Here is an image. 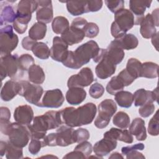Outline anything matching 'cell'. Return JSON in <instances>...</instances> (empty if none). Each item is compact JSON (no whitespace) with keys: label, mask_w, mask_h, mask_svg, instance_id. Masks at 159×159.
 I'll list each match as a JSON object with an SVG mask.
<instances>
[{"label":"cell","mask_w":159,"mask_h":159,"mask_svg":"<svg viewBox=\"0 0 159 159\" xmlns=\"http://www.w3.org/2000/svg\"><path fill=\"white\" fill-rule=\"evenodd\" d=\"M96 106L93 102H88L78 108L67 107L60 111L63 124L71 127L91 124L96 116Z\"/></svg>","instance_id":"6da1fadb"},{"label":"cell","mask_w":159,"mask_h":159,"mask_svg":"<svg viewBox=\"0 0 159 159\" xmlns=\"http://www.w3.org/2000/svg\"><path fill=\"white\" fill-rule=\"evenodd\" d=\"M100 49L96 42L89 40L79 46L75 51H68L62 63L69 68L79 69L89 63L91 59L94 61L99 55Z\"/></svg>","instance_id":"7a4b0ae2"},{"label":"cell","mask_w":159,"mask_h":159,"mask_svg":"<svg viewBox=\"0 0 159 159\" xmlns=\"http://www.w3.org/2000/svg\"><path fill=\"white\" fill-rule=\"evenodd\" d=\"M62 124L60 111H49L43 115L36 116L33 119L32 124L28 125L30 139L43 140L47 130L57 129Z\"/></svg>","instance_id":"3957f363"},{"label":"cell","mask_w":159,"mask_h":159,"mask_svg":"<svg viewBox=\"0 0 159 159\" xmlns=\"http://www.w3.org/2000/svg\"><path fill=\"white\" fill-rule=\"evenodd\" d=\"M1 132L8 136L9 141L14 145L23 148L25 147L30 139V133L28 125L17 122L0 120Z\"/></svg>","instance_id":"277c9868"},{"label":"cell","mask_w":159,"mask_h":159,"mask_svg":"<svg viewBox=\"0 0 159 159\" xmlns=\"http://www.w3.org/2000/svg\"><path fill=\"white\" fill-rule=\"evenodd\" d=\"M134 25V16L132 12L122 9L114 14V21L111 27V35L115 39L123 36Z\"/></svg>","instance_id":"5b68a950"},{"label":"cell","mask_w":159,"mask_h":159,"mask_svg":"<svg viewBox=\"0 0 159 159\" xmlns=\"http://www.w3.org/2000/svg\"><path fill=\"white\" fill-rule=\"evenodd\" d=\"M19 56L17 54L7 55L1 57L0 72L1 78L2 81L7 76L14 80L22 75L19 65Z\"/></svg>","instance_id":"8992f818"},{"label":"cell","mask_w":159,"mask_h":159,"mask_svg":"<svg viewBox=\"0 0 159 159\" xmlns=\"http://www.w3.org/2000/svg\"><path fill=\"white\" fill-rule=\"evenodd\" d=\"M19 42L17 35L14 33L11 25H6L0 30V54L1 57L11 54L17 47Z\"/></svg>","instance_id":"52a82bcc"},{"label":"cell","mask_w":159,"mask_h":159,"mask_svg":"<svg viewBox=\"0 0 159 159\" xmlns=\"http://www.w3.org/2000/svg\"><path fill=\"white\" fill-rule=\"evenodd\" d=\"M117 109L116 104L112 99H106L102 101L98 106V115L94 120V125L98 129L106 127Z\"/></svg>","instance_id":"ba28073f"},{"label":"cell","mask_w":159,"mask_h":159,"mask_svg":"<svg viewBox=\"0 0 159 159\" xmlns=\"http://www.w3.org/2000/svg\"><path fill=\"white\" fill-rule=\"evenodd\" d=\"M19 82L20 84L19 95L24 97L29 103L39 106L43 93V88L39 84H32L25 80H21Z\"/></svg>","instance_id":"9c48e42d"},{"label":"cell","mask_w":159,"mask_h":159,"mask_svg":"<svg viewBox=\"0 0 159 159\" xmlns=\"http://www.w3.org/2000/svg\"><path fill=\"white\" fill-rule=\"evenodd\" d=\"M93 81L94 76L92 70L88 67H84L78 73L73 75L69 78L67 81V86L68 88L86 87L91 84Z\"/></svg>","instance_id":"30bf717a"},{"label":"cell","mask_w":159,"mask_h":159,"mask_svg":"<svg viewBox=\"0 0 159 159\" xmlns=\"http://www.w3.org/2000/svg\"><path fill=\"white\" fill-rule=\"evenodd\" d=\"M64 101L65 98L60 89L48 90L45 92L39 107L58 108L62 106Z\"/></svg>","instance_id":"8fae6325"},{"label":"cell","mask_w":159,"mask_h":159,"mask_svg":"<svg viewBox=\"0 0 159 159\" xmlns=\"http://www.w3.org/2000/svg\"><path fill=\"white\" fill-rule=\"evenodd\" d=\"M36 10V19L39 22L43 24L50 23L53 20V11L52 1H37Z\"/></svg>","instance_id":"7c38bea8"},{"label":"cell","mask_w":159,"mask_h":159,"mask_svg":"<svg viewBox=\"0 0 159 159\" xmlns=\"http://www.w3.org/2000/svg\"><path fill=\"white\" fill-rule=\"evenodd\" d=\"M134 105L142 106L147 103H152L154 101L158 102V90L157 87L153 91H148L141 88L137 89L133 94Z\"/></svg>","instance_id":"4fadbf2b"},{"label":"cell","mask_w":159,"mask_h":159,"mask_svg":"<svg viewBox=\"0 0 159 159\" xmlns=\"http://www.w3.org/2000/svg\"><path fill=\"white\" fill-rule=\"evenodd\" d=\"M68 45L60 37L56 36L53 39V45L50 48V57L57 61L63 62L68 52Z\"/></svg>","instance_id":"5bb4252c"},{"label":"cell","mask_w":159,"mask_h":159,"mask_svg":"<svg viewBox=\"0 0 159 159\" xmlns=\"http://www.w3.org/2000/svg\"><path fill=\"white\" fill-rule=\"evenodd\" d=\"M152 2V1L141 0H131L129 1L130 9L134 16V25H140L145 17L144 13L146 8H149Z\"/></svg>","instance_id":"9a60e30c"},{"label":"cell","mask_w":159,"mask_h":159,"mask_svg":"<svg viewBox=\"0 0 159 159\" xmlns=\"http://www.w3.org/2000/svg\"><path fill=\"white\" fill-rule=\"evenodd\" d=\"M75 130L68 125H60L56 131L57 146L66 147L75 142Z\"/></svg>","instance_id":"2e32d148"},{"label":"cell","mask_w":159,"mask_h":159,"mask_svg":"<svg viewBox=\"0 0 159 159\" xmlns=\"http://www.w3.org/2000/svg\"><path fill=\"white\" fill-rule=\"evenodd\" d=\"M116 65H115L111 60H109L105 56L104 53L102 58L98 62V64L96 66L95 73L99 78L104 80L114 75L116 72Z\"/></svg>","instance_id":"e0dca14e"},{"label":"cell","mask_w":159,"mask_h":159,"mask_svg":"<svg viewBox=\"0 0 159 159\" xmlns=\"http://www.w3.org/2000/svg\"><path fill=\"white\" fill-rule=\"evenodd\" d=\"M14 118L16 122L28 125L34 119V111L31 106L22 105L17 107L14 112Z\"/></svg>","instance_id":"ac0fdd59"},{"label":"cell","mask_w":159,"mask_h":159,"mask_svg":"<svg viewBox=\"0 0 159 159\" xmlns=\"http://www.w3.org/2000/svg\"><path fill=\"white\" fill-rule=\"evenodd\" d=\"M117 145V140L104 137L94 144L93 149L96 155L102 158L115 149Z\"/></svg>","instance_id":"d6986e66"},{"label":"cell","mask_w":159,"mask_h":159,"mask_svg":"<svg viewBox=\"0 0 159 159\" xmlns=\"http://www.w3.org/2000/svg\"><path fill=\"white\" fill-rule=\"evenodd\" d=\"M84 37L85 34L83 29L73 25H70L69 29L61 35L62 40L70 46L82 42Z\"/></svg>","instance_id":"ffe728a7"},{"label":"cell","mask_w":159,"mask_h":159,"mask_svg":"<svg viewBox=\"0 0 159 159\" xmlns=\"http://www.w3.org/2000/svg\"><path fill=\"white\" fill-rule=\"evenodd\" d=\"M104 55L115 65H117L123 60L125 53L124 50L114 40L109 43L107 48L105 49Z\"/></svg>","instance_id":"44dd1931"},{"label":"cell","mask_w":159,"mask_h":159,"mask_svg":"<svg viewBox=\"0 0 159 159\" xmlns=\"http://www.w3.org/2000/svg\"><path fill=\"white\" fill-rule=\"evenodd\" d=\"M20 90L19 82L14 80L6 81L1 91V98L4 101H9L17 94H19Z\"/></svg>","instance_id":"7402d4cb"},{"label":"cell","mask_w":159,"mask_h":159,"mask_svg":"<svg viewBox=\"0 0 159 159\" xmlns=\"http://www.w3.org/2000/svg\"><path fill=\"white\" fill-rule=\"evenodd\" d=\"M104 137L111 139L120 140L127 143H131L133 142V136L130 133L129 130L126 129H119L117 128H111L109 130L104 134Z\"/></svg>","instance_id":"603a6c76"},{"label":"cell","mask_w":159,"mask_h":159,"mask_svg":"<svg viewBox=\"0 0 159 159\" xmlns=\"http://www.w3.org/2000/svg\"><path fill=\"white\" fill-rule=\"evenodd\" d=\"M129 127V132L132 135H135L139 141H143L147 139L146 127L145 121L141 118L134 119Z\"/></svg>","instance_id":"cb8c5ba5"},{"label":"cell","mask_w":159,"mask_h":159,"mask_svg":"<svg viewBox=\"0 0 159 159\" xmlns=\"http://www.w3.org/2000/svg\"><path fill=\"white\" fill-rule=\"evenodd\" d=\"M86 97V91L80 87L70 88L66 93V99L71 105H78L81 104Z\"/></svg>","instance_id":"d4e9b609"},{"label":"cell","mask_w":159,"mask_h":159,"mask_svg":"<svg viewBox=\"0 0 159 159\" xmlns=\"http://www.w3.org/2000/svg\"><path fill=\"white\" fill-rule=\"evenodd\" d=\"M157 32V29L152 15L148 13L146 15L140 24V33L143 38L150 39L154 36Z\"/></svg>","instance_id":"484cf974"},{"label":"cell","mask_w":159,"mask_h":159,"mask_svg":"<svg viewBox=\"0 0 159 159\" xmlns=\"http://www.w3.org/2000/svg\"><path fill=\"white\" fill-rule=\"evenodd\" d=\"M114 40L121 48L127 50L135 48L139 44L138 39L132 34H125Z\"/></svg>","instance_id":"4316f807"},{"label":"cell","mask_w":159,"mask_h":159,"mask_svg":"<svg viewBox=\"0 0 159 159\" xmlns=\"http://www.w3.org/2000/svg\"><path fill=\"white\" fill-rule=\"evenodd\" d=\"M37 1L22 0L17 4V15L32 16V14L37 9Z\"/></svg>","instance_id":"83f0119b"},{"label":"cell","mask_w":159,"mask_h":159,"mask_svg":"<svg viewBox=\"0 0 159 159\" xmlns=\"http://www.w3.org/2000/svg\"><path fill=\"white\" fill-rule=\"evenodd\" d=\"M28 78L33 84H41L45 81V75L42 67L34 64L28 70Z\"/></svg>","instance_id":"f1b7e54d"},{"label":"cell","mask_w":159,"mask_h":159,"mask_svg":"<svg viewBox=\"0 0 159 159\" xmlns=\"http://www.w3.org/2000/svg\"><path fill=\"white\" fill-rule=\"evenodd\" d=\"M16 12L14 8L10 4L1 5L0 21L1 26L7 23H13L16 18Z\"/></svg>","instance_id":"f546056e"},{"label":"cell","mask_w":159,"mask_h":159,"mask_svg":"<svg viewBox=\"0 0 159 159\" xmlns=\"http://www.w3.org/2000/svg\"><path fill=\"white\" fill-rule=\"evenodd\" d=\"M65 2L68 12L72 16H77L87 13L86 1H68Z\"/></svg>","instance_id":"4dcf8cb0"},{"label":"cell","mask_w":159,"mask_h":159,"mask_svg":"<svg viewBox=\"0 0 159 159\" xmlns=\"http://www.w3.org/2000/svg\"><path fill=\"white\" fill-rule=\"evenodd\" d=\"M114 99L119 106L129 108L134 102V96L129 91L122 90L115 94Z\"/></svg>","instance_id":"1f68e13d"},{"label":"cell","mask_w":159,"mask_h":159,"mask_svg":"<svg viewBox=\"0 0 159 159\" xmlns=\"http://www.w3.org/2000/svg\"><path fill=\"white\" fill-rule=\"evenodd\" d=\"M47 25L41 22H35L29 30V36L34 40L43 39L46 35Z\"/></svg>","instance_id":"d6a6232c"},{"label":"cell","mask_w":159,"mask_h":159,"mask_svg":"<svg viewBox=\"0 0 159 159\" xmlns=\"http://www.w3.org/2000/svg\"><path fill=\"white\" fill-rule=\"evenodd\" d=\"M158 65L152 61H147L142 63L140 77H144L150 79L157 78L158 76Z\"/></svg>","instance_id":"836d02e7"},{"label":"cell","mask_w":159,"mask_h":159,"mask_svg":"<svg viewBox=\"0 0 159 159\" xmlns=\"http://www.w3.org/2000/svg\"><path fill=\"white\" fill-rule=\"evenodd\" d=\"M70 27L68 19L63 16H57L53 20L52 28L53 32L57 34H63Z\"/></svg>","instance_id":"e575fe53"},{"label":"cell","mask_w":159,"mask_h":159,"mask_svg":"<svg viewBox=\"0 0 159 159\" xmlns=\"http://www.w3.org/2000/svg\"><path fill=\"white\" fill-rule=\"evenodd\" d=\"M32 16L17 15L15 20L13 22V27L14 30L20 34H24L28 26L29 22L31 20Z\"/></svg>","instance_id":"d590c367"},{"label":"cell","mask_w":159,"mask_h":159,"mask_svg":"<svg viewBox=\"0 0 159 159\" xmlns=\"http://www.w3.org/2000/svg\"><path fill=\"white\" fill-rule=\"evenodd\" d=\"M125 70L135 80L140 77L142 63L137 59L131 58L127 61Z\"/></svg>","instance_id":"8d00e7d4"},{"label":"cell","mask_w":159,"mask_h":159,"mask_svg":"<svg viewBox=\"0 0 159 159\" xmlns=\"http://www.w3.org/2000/svg\"><path fill=\"white\" fill-rule=\"evenodd\" d=\"M32 51L35 57L42 60L48 59L50 55V50L44 42H37Z\"/></svg>","instance_id":"74e56055"},{"label":"cell","mask_w":159,"mask_h":159,"mask_svg":"<svg viewBox=\"0 0 159 159\" xmlns=\"http://www.w3.org/2000/svg\"><path fill=\"white\" fill-rule=\"evenodd\" d=\"M112 122L119 128L125 129L130 125V117L126 112L119 111L113 117Z\"/></svg>","instance_id":"f35d334b"},{"label":"cell","mask_w":159,"mask_h":159,"mask_svg":"<svg viewBox=\"0 0 159 159\" xmlns=\"http://www.w3.org/2000/svg\"><path fill=\"white\" fill-rule=\"evenodd\" d=\"M124 86L117 76H113L107 83L106 89L111 95H115L119 91H122Z\"/></svg>","instance_id":"ab89813d"},{"label":"cell","mask_w":159,"mask_h":159,"mask_svg":"<svg viewBox=\"0 0 159 159\" xmlns=\"http://www.w3.org/2000/svg\"><path fill=\"white\" fill-rule=\"evenodd\" d=\"M22 148L17 147L11 143L7 142V148L6 152V157L7 159H19L23 158Z\"/></svg>","instance_id":"60d3db41"},{"label":"cell","mask_w":159,"mask_h":159,"mask_svg":"<svg viewBox=\"0 0 159 159\" xmlns=\"http://www.w3.org/2000/svg\"><path fill=\"white\" fill-rule=\"evenodd\" d=\"M19 65L20 70L23 72L27 71L34 64V59L29 53H24L19 57Z\"/></svg>","instance_id":"b9f144b4"},{"label":"cell","mask_w":159,"mask_h":159,"mask_svg":"<svg viewBox=\"0 0 159 159\" xmlns=\"http://www.w3.org/2000/svg\"><path fill=\"white\" fill-rule=\"evenodd\" d=\"M158 111H157L154 116L151 118L148 122V132L152 136H157L159 134V122Z\"/></svg>","instance_id":"7bdbcfd3"},{"label":"cell","mask_w":159,"mask_h":159,"mask_svg":"<svg viewBox=\"0 0 159 159\" xmlns=\"http://www.w3.org/2000/svg\"><path fill=\"white\" fill-rule=\"evenodd\" d=\"M74 150L79 151L86 158H88L91 154V152L93 151V147L90 142L86 140L83 142L79 143V144L76 146Z\"/></svg>","instance_id":"ee69618b"},{"label":"cell","mask_w":159,"mask_h":159,"mask_svg":"<svg viewBox=\"0 0 159 159\" xmlns=\"http://www.w3.org/2000/svg\"><path fill=\"white\" fill-rule=\"evenodd\" d=\"M83 30L85 37L88 38H94L98 35L99 29L96 24L94 22H88L84 27Z\"/></svg>","instance_id":"f6af8a7d"},{"label":"cell","mask_w":159,"mask_h":159,"mask_svg":"<svg viewBox=\"0 0 159 159\" xmlns=\"http://www.w3.org/2000/svg\"><path fill=\"white\" fill-rule=\"evenodd\" d=\"M104 93V88L102 84L99 83H94L91 84L89 89V95L94 99L101 98Z\"/></svg>","instance_id":"bcb514c9"},{"label":"cell","mask_w":159,"mask_h":159,"mask_svg":"<svg viewBox=\"0 0 159 159\" xmlns=\"http://www.w3.org/2000/svg\"><path fill=\"white\" fill-rule=\"evenodd\" d=\"M109 11L112 13H116L120 10L124 9V1L122 0H116V1H104Z\"/></svg>","instance_id":"7dc6e473"},{"label":"cell","mask_w":159,"mask_h":159,"mask_svg":"<svg viewBox=\"0 0 159 159\" xmlns=\"http://www.w3.org/2000/svg\"><path fill=\"white\" fill-rule=\"evenodd\" d=\"M74 135L75 142L78 143L88 140L90 137L89 131L87 129L83 128H79L75 130L74 132Z\"/></svg>","instance_id":"c3c4849f"},{"label":"cell","mask_w":159,"mask_h":159,"mask_svg":"<svg viewBox=\"0 0 159 159\" xmlns=\"http://www.w3.org/2000/svg\"><path fill=\"white\" fill-rule=\"evenodd\" d=\"M43 147L42 140L31 139L29 144V152L33 155H37L40 150L41 148Z\"/></svg>","instance_id":"681fc988"},{"label":"cell","mask_w":159,"mask_h":159,"mask_svg":"<svg viewBox=\"0 0 159 159\" xmlns=\"http://www.w3.org/2000/svg\"><path fill=\"white\" fill-rule=\"evenodd\" d=\"M155 105L152 103H147L142 106L139 109V113L142 117H148L155 111Z\"/></svg>","instance_id":"f907efd6"},{"label":"cell","mask_w":159,"mask_h":159,"mask_svg":"<svg viewBox=\"0 0 159 159\" xmlns=\"http://www.w3.org/2000/svg\"><path fill=\"white\" fill-rule=\"evenodd\" d=\"M118 78L120 80L124 86H127L130 85L135 80L132 77L125 69L122 70L117 75Z\"/></svg>","instance_id":"816d5d0a"},{"label":"cell","mask_w":159,"mask_h":159,"mask_svg":"<svg viewBox=\"0 0 159 159\" xmlns=\"http://www.w3.org/2000/svg\"><path fill=\"white\" fill-rule=\"evenodd\" d=\"M103 1L101 0L86 1L87 12H97L99 11L102 6Z\"/></svg>","instance_id":"f5cc1de1"},{"label":"cell","mask_w":159,"mask_h":159,"mask_svg":"<svg viewBox=\"0 0 159 159\" xmlns=\"http://www.w3.org/2000/svg\"><path fill=\"white\" fill-rule=\"evenodd\" d=\"M43 147L46 146L55 147L57 146V135L56 132H53L46 135L44 139L42 140Z\"/></svg>","instance_id":"db71d44e"},{"label":"cell","mask_w":159,"mask_h":159,"mask_svg":"<svg viewBox=\"0 0 159 159\" xmlns=\"http://www.w3.org/2000/svg\"><path fill=\"white\" fill-rule=\"evenodd\" d=\"M37 42L32 39L29 36L25 37L22 40V46L26 50H32L33 47Z\"/></svg>","instance_id":"11a10c76"},{"label":"cell","mask_w":159,"mask_h":159,"mask_svg":"<svg viewBox=\"0 0 159 159\" xmlns=\"http://www.w3.org/2000/svg\"><path fill=\"white\" fill-rule=\"evenodd\" d=\"M145 148V146L143 143H136L135 145H131V146H127V147H123L121 148V152L124 155H126L127 153L129 152L134 150H143Z\"/></svg>","instance_id":"9f6ffc18"},{"label":"cell","mask_w":159,"mask_h":159,"mask_svg":"<svg viewBox=\"0 0 159 159\" xmlns=\"http://www.w3.org/2000/svg\"><path fill=\"white\" fill-rule=\"evenodd\" d=\"M11 118V112L6 107H1L0 108V120L9 121Z\"/></svg>","instance_id":"6f0895ef"},{"label":"cell","mask_w":159,"mask_h":159,"mask_svg":"<svg viewBox=\"0 0 159 159\" xmlns=\"http://www.w3.org/2000/svg\"><path fill=\"white\" fill-rule=\"evenodd\" d=\"M126 158L127 159H134V158H145V156L140 152H138L137 150H134L126 154Z\"/></svg>","instance_id":"680465c9"},{"label":"cell","mask_w":159,"mask_h":159,"mask_svg":"<svg viewBox=\"0 0 159 159\" xmlns=\"http://www.w3.org/2000/svg\"><path fill=\"white\" fill-rule=\"evenodd\" d=\"M63 158H86L78 150H73L66 155H65Z\"/></svg>","instance_id":"91938a15"},{"label":"cell","mask_w":159,"mask_h":159,"mask_svg":"<svg viewBox=\"0 0 159 159\" xmlns=\"http://www.w3.org/2000/svg\"><path fill=\"white\" fill-rule=\"evenodd\" d=\"M152 19L153 20V22L155 23V26L158 27L159 24H158V9H156L154 10L152 13L151 14Z\"/></svg>","instance_id":"94428289"},{"label":"cell","mask_w":159,"mask_h":159,"mask_svg":"<svg viewBox=\"0 0 159 159\" xmlns=\"http://www.w3.org/2000/svg\"><path fill=\"white\" fill-rule=\"evenodd\" d=\"M6 148H7V142L1 140L0 142V154L1 157L3 155H4V154H6Z\"/></svg>","instance_id":"6125c7cd"},{"label":"cell","mask_w":159,"mask_h":159,"mask_svg":"<svg viewBox=\"0 0 159 159\" xmlns=\"http://www.w3.org/2000/svg\"><path fill=\"white\" fill-rule=\"evenodd\" d=\"M158 32H157L156 34L152 37V43L153 46L155 47V48L157 50H158V48L157 47V45H158Z\"/></svg>","instance_id":"be15d7a7"},{"label":"cell","mask_w":159,"mask_h":159,"mask_svg":"<svg viewBox=\"0 0 159 159\" xmlns=\"http://www.w3.org/2000/svg\"><path fill=\"white\" fill-rule=\"evenodd\" d=\"M124 157L118 152L112 153L109 157V158H123Z\"/></svg>","instance_id":"e7e4bbea"}]
</instances>
